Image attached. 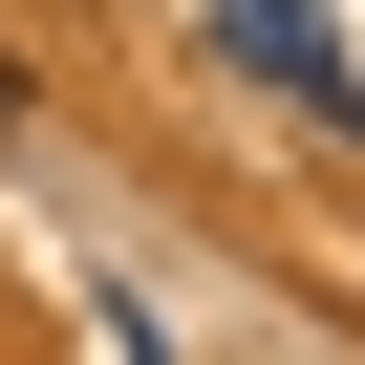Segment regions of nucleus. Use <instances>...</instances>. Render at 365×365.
I'll return each instance as SVG.
<instances>
[{
	"label": "nucleus",
	"instance_id": "f03ea898",
	"mask_svg": "<svg viewBox=\"0 0 365 365\" xmlns=\"http://www.w3.org/2000/svg\"><path fill=\"white\" fill-rule=\"evenodd\" d=\"M0 108H22V65H0Z\"/></svg>",
	"mask_w": 365,
	"mask_h": 365
},
{
	"label": "nucleus",
	"instance_id": "f257e3e1",
	"mask_svg": "<svg viewBox=\"0 0 365 365\" xmlns=\"http://www.w3.org/2000/svg\"><path fill=\"white\" fill-rule=\"evenodd\" d=\"M215 65H237V86H279V108H322V129H365V65H344L322 0H215Z\"/></svg>",
	"mask_w": 365,
	"mask_h": 365
}]
</instances>
